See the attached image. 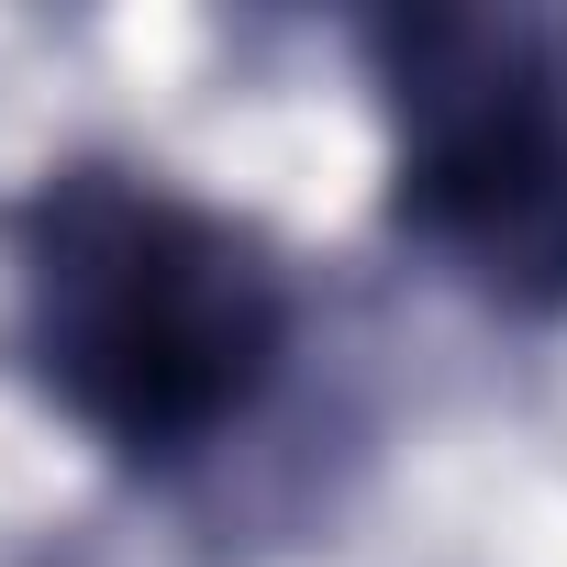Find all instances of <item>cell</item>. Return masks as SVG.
<instances>
[{"label":"cell","mask_w":567,"mask_h":567,"mask_svg":"<svg viewBox=\"0 0 567 567\" xmlns=\"http://www.w3.org/2000/svg\"><path fill=\"white\" fill-rule=\"evenodd\" d=\"M23 334L45 390L112 456L156 467L256 412L290 346V290L223 212L156 178L68 167L23 212Z\"/></svg>","instance_id":"cell-1"},{"label":"cell","mask_w":567,"mask_h":567,"mask_svg":"<svg viewBox=\"0 0 567 567\" xmlns=\"http://www.w3.org/2000/svg\"><path fill=\"white\" fill-rule=\"evenodd\" d=\"M401 223L512 312L567 301V45L523 12L379 23Z\"/></svg>","instance_id":"cell-2"}]
</instances>
